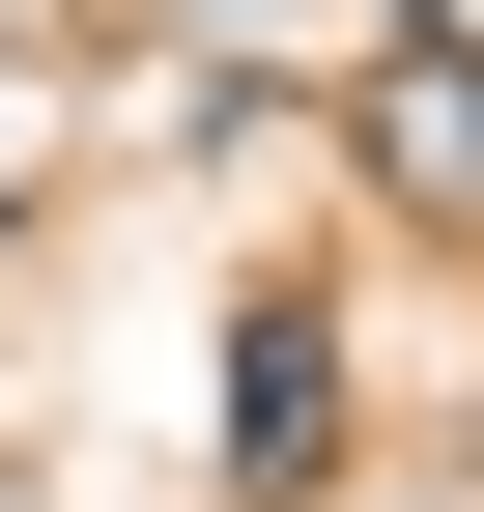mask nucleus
<instances>
[{
  "label": "nucleus",
  "instance_id": "1",
  "mask_svg": "<svg viewBox=\"0 0 484 512\" xmlns=\"http://www.w3.org/2000/svg\"><path fill=\"white\" fill-rule=\"evenodd\" d=\"M228 484H257V512H314V484H342V313H314V285L228 313Z\"/></svg>",
  "mask_w": 484,
  "mask_h": 512
},
{
  "label": "nucleus",
  "instance_id": "2",
  "mask_svg": "<svg viewBox=\"0 0 484 512\" xmlns=\"http://www.w3.org/2000/svg\"><path fill=\"white\" fill-rule=\"evenodd\" d=\"M371 171H399L428 228H484V29H428V0L371 29Z\"/></svg>",
  "mask_w": 484,
  "mask_h": 512
}]
</instances>
